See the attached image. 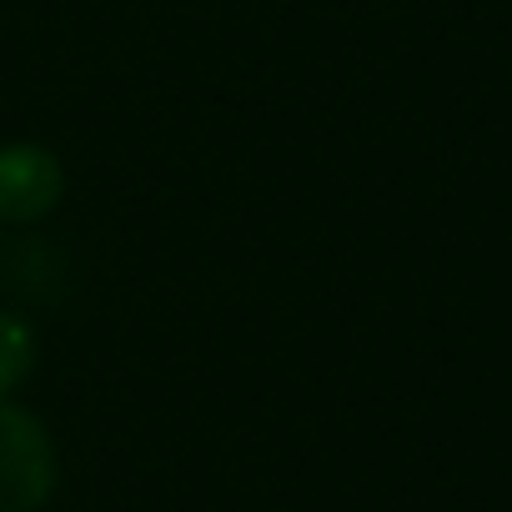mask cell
Returning a JSON list of instances; mask_svg holds the SVG:
<instances>
[{
  "instance_id": "1",
  "label": "cell",
  "mask_w": 512,
  "mask_h": 512,
  "mask_svg": "<svg viewBox=\"0 0 512 512\" xmlns=\"http://www.w3.org/2000/svg\"><path fill=\"white\" fill-rule=\"evenodd\" d=\"M56 492V447L46 427L0 397V512H41Z\"/></svg>"
},
{
  "instance_id": "3",
  "label": "cell",
  "mask_w": 512,
  "mask_h": 512,
  "mask_svg": "<svg viewBox=\"0 0 512 512\" xmlns=\"http://www.w3.org/2000/svg\"><path fill=\"white\" fill-rule=\"evenodd\" d=\"M36 367V332L26 317L0 312V397H11Z\"/></svg>"
},
{
  "instance_id": "2",
  "label": "cell",
  "mask_w": 512,
  "mask_h": 512,
  "mask_svg": "<svg viewBox=\"0 0 512 512\" xmlns=\"http://www.w3.org/2000/svg\"><path fill=\"white\" fill-rule=\"evenodd\" d=\"M66 196V166L51 146L11 141L0 146V221L31 226L51 216Z\"/></svg>"
}]
</instances>
